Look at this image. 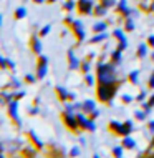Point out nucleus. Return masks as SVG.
Wrapping results in <instances>:
<instances>
[{
  "instance_id": "1",
  "label": "nucleus",
  "mask_w": 154,
  "mask_h": 158,
  "mask_svg": "<svg viewBox=\"0 0 154 158\" xmlns=\"http://www.w3.org/2000/svg\"><path fill=\"white\" fill-rule=\"evenodd\" d=\"M96 83L101 85H114V83H123L118 78V65L113 62H98L96 65Z\"/></svg>"
},
{
  "instance_id": "2",
  "label": "nucleus",
  "mask_w": 154,
  "mask_h": 158,
  "mask_svg": "<svg viewBox=\"0 0 154 158\" xmlns=\"http://www.w3.org/2000/svg\"><path fill=\"white\" fill-rule=\"evenodd\" d=\"M119 85L121 83H114V85H101L98 83L96 87V97L101 103H106V105H111L113 98L116 97V93L119 90Z\"/></svg>"
},
{
  "instance_id": "3",
  "label": "nucleus",
  "mask_w": 154,
  "mask_h": 158,
  "mask_svg": "<svg viewBox=\"0 0 154 158\" xmlns=\"http://www.w3.org/2000/svg\"><path fill=\"white\" fill-rule=\"evenodd\" d=\"M109 131L111 133H114V135H118V136H128V135H131L132 133V130H134V122L132 120H126L124 123H121V122H118V120H111L109 122Z\"/></svg>"
},
{
  "instance_id": "4",
  "label": "nucleus",
  "mask_w": 154,
  "mask_h": 158,
  "mask_svg": "<svg viewBox=\"0 0 154 158\" xmlns=\"http://www.w3.org/2000/svg\"><path fill=\"white\" fill-rule=\"evenodd\" d=\"M61 120H63V123H65V127L70 131H73V133H78V131L81 130V127H80V123H78V118H76V113L75 112H68V110H65V112L61 113Z\"/></svg>"
},
{
  "instance_id": "5",
  "label": "nucleus",
  "mask_w": 154,
  "mask_h": 158,
  "mask_svg": "<svg viewBox=\"0 0 154 158\" xmlns=\"http://www.w3.org/2000/svg\"><path fill=\"white\" fill-rule=\"evenodd\" d=\"M76 118H78V123H80L81 130L89 131V133H95V131H96V123H95V120H93L91 117H86V113L78 112V113H76Z\"/></svg>"
},
{
  "instance_id": "6",
  "label": "nucleus",
  "mask_w": 154,
  "mask_h": 158,
  "mask_svg": "<svg viewBox=\"0 0 154 158\" xmlns=\"http://www.w3.org/2000/svg\"><path fill=\"white\" fill-rule=\"evenodd\" d=\"M46 73H48V57L43 53L38 55V60H37V78L38 80H43Z\"/></svg>"
},
{
  "instance_id": "7",
  "label": "nucleus",
  "mask_w": 154,
  "mask_h": 158,
  "mask_svg": "<svg viewBox=\"0 0 154 158\" xmlns=\"http://www.w3.org/2000/svg\"><path fill=\"white\" fill-rule=\"evenodd\" d=\"M95 5V0H76V10L80 15H93Z\"/></svg>"
},
{
  "instance_id": "8",
  "label": "nucleus",
  "mask_w": 154,
  "mask_h": 158,
  "mask_svg": "<svg viewBox=\"0 0 154 158\" xmlns=\"http://www.w3.org/2000/svg\"><path fill=\"white\" fill-rule=\"evenodd\" d=\"M7 113L8 117H10V120L15 123L17 128H20V117H18V100H12L10 103L7 105Z\"/></svg>"
},
{
  "instance_id": "9",
  "label": "nucleus",
  "mask_w": 154,
  "mask_h": 158,
  "mask_svg": "<svg viewBox=\"0 0 154 158\" xmlns=\"http://www.w3.org/2000/svg\"><path fill=\"white\" fill-rule=\"evenodd\" d=\"M71 30H73L75 37H76V42L81 44V42L86 38V32H85V25L81 20H73V23H71Z\"/></svg>"
},
{
  "instance_id": "10",
  "label": "nucleus",
  "mask_w": 154,
  "mask_h": 158,
  "mask_svg": "<svg viewBox=\"0 0 154 158\" xmlns=\"http://www.w3.org/2000/svg\"><path fill=\"white\" fill-rule=\"evenodd\" d=\"M114 8H116V12L123 17V19H126V17H132V15L136 14L134 8L128 7V0H118V5L114 7Z\"/></svg>"
},
{
  "instance_id": "11",
  "label": "nucleus",
  "mask_w": 154,
  "mask_h": 158,
  "mask_svg": "<svg viewBox=\"0 0 154 158\" xmlns=\"http://www.w3.org/2000/svg\"><path fill=\"white\" fill-rule=\"evenodd\" d=\"M66 58H68V68H70V70H80L81 60L75 55V50L73 48H70L66 52Z\"/></svg>"
},
{
  "instance_id": "12",
  "label": "nucleus",
  "mask_w": 154,
  "mask_h": 158,
  "mask_svg": "<svg viewBox=\"0 0 154 158\" xmlns=\"http://www.w3.org/2000/svg\"><path fill=\"white\" fill-rule=\"evenodd\" d=\"M40 35H37V33H33L32 37H30V48H32V52L35 55H40L41 50H43V45H41V40H40Z\"/></svg>"
},
{
  "instance_id": "13",
  "label": "nucleus",
  "mask_w": 154,
  "mask_h": 158,
  "mask_svg": "<svg viewBox=\"0 0 154 158\" xmlns=\"http://www.w3.org/2000/svg\"><path fill=\"white\" fill-rule=\"evenodd\" d=\"M40 152L35 145H27L25 148H22V152H20V155L23 158H37V153Z\"/></svg>"
},
{
  "instance_id": "14",
  "label": "nucleus",
  "mask_w": 154,
  "mask_h": 158,
  "mask_svg": "<svg viewBox=\"0 0 154 158\" xmlns=\"http://www.w3.org/2000/svg\"><path fill=\"white\" fill-rule=\"evenodd\" d=\"M12 100H15V98H14V92H12V90L8 92V90L3 88V90L0 92V106H7Z\"/></svg>"
},
{
  "instance_id": "15",
  "label": "nucleus",
  "mask_w": 154,
  "mask_h": 158,
  "mask_svg": "<svg viewBox=\"0 0 154 158\" xmlns=\"http://www.w3.org/2000/svg\"><path fill=\"white\" fill-rule=\"evenodd\" d=\"M27 135H28V138H30V142H32V145H35V147L38 148V150H43V148H45L43 142H41V140H40V138H38V136H37L35 130H30Z\"/></svg>"
},
{
  "instance_id": "16",
  "label": "nucleus",
  "mask_w": 154,
  "mask_h": 158,
  "mask_svg": "<svg viewBox=\"0 0 154 158\" xmlns=\"http://www.w3.org/2000/svg\"><path fill=\"white\" fill-rule=\"evenodd\" d=\"M109 60L114 63V65H121L123 63V50H119V48H116V50H113V52L109 53Z\"/></svg>"
},
{
  "instance_id": "17",
  "label": "nucleus",
  "mask_w": 154,
  "mask_h": 158,
  "mask_svg": "<svg viewBox=\"0 0 154 158\" xmlns=\"http://www.w3.org/2000/svg\"><path fill=\"white\" fill-rule=\"evenodd\" d=\"M121 145H123V148H124V150H134V148H136V140L132 138L131 135L123 136V142H121Z\"/></svg>"
},
{
  "instance_id": "18",
  "label": "nucleus",
  "mask_w": 154,
  "mask_h": 158,
  "mask_svg": "<svg viewBox=\"0 0 154 158\" xmlns=\"http://www.w3.org/2000/svg\"><path fill=\"white\" fill-rule=\"evenodd\" d=\"M91 30H93V33H101V32H106V30H108V22H105V20H98V22L93 23Z\"/></svg>"
},
{
  "instance_id": "19",
  "label": "nucleus",
  "mask_w": 154,
  "mask_h": 158,
  "mask_svg": "<svg viewBox=\"0 0 154 158\" xmlns=\"http://www.w3.org/2000/svg\"><path fill=\"white\" fill-rule=\"evenodd\" d=\"M108 32H101V33H95V37H91L89 38V44L91 45H96V44H101V42H105V40H108Z\"/></svg>"
},
{
  "instance_id": "20",
  "label": "nucleus",
  "mask_w": 154,
  "mask_h": 158,
  "mask_svg": "<svg viewBox=\"0 0 154 158\" xmlns=\"http://www.w3.org/2000/svg\"><path fill=\"white\" fill-rule=\"evenodd\" d=\"M81 103H83V113H86V115H89L96 108V103L91 100V98H86V100H83Z\"/></svg>"
},
{
  "instance_id": "21",
  "label": "nucleus",
  "mask_w": 154,
  "mask_h": 158,
  "mask_svg": "<svg viewBox=\"0 0 154 158\" xmlns=\"http://www.w3.org/2000/svg\"><path fill=\"white\" fill-rule=\"evenodd\" d=\"M108 10H109V8H106L105 5H101V3L98 2L95 5V10H93V15H95V17H106V15H108Z\"/></svg>"
},
{
  "instance_id": "22",
  "label": "nucleus",
  "mask_w": 154,
  "mask_h": 158,
  "mask_svg": "<svg viewBox=\"0 0 154 158\" xmlns=\"http://www.w3.org/2000/svg\"><path fill=\"white\" fill-rule=\"evenodd\" d=\"M123 28H124V32H134L136 25H134L132 17H126V19H123Z\"/></svg>"
},
{
  "instance_id": "23",
  "label": "nucleus",
  "mask_w": 154,
  "mask_h": 158,
  "mask_svg": "<svg viewBox=\"0 0 154 158\" xmlns=\"http://www.w3.org/2000/svg\"><path fill=\"white\" fill-rule=\"evenodd\" d=\"M151 2L152 0H136L138 8L143 12H146V14H151Z\"/></svg>"
},
{
  "instance_id": "24",
  "label": "nucleus",
  "mask_w": 154,
  "mask_h": 158,
  "mask_svg": "<svg viewBox=\"0 0 154 158\" xmlns=\"http://www.w3.org/2000/svg\"><path fill=\"white\" fill-rule=\"evenodd\" d=\"M148 52H149V45L148 44H139L138 50H136V57H138V58H144V57H148Z\"/></svg>"
},
{
  "instance_id": "25",
  "label": "nucleus",
  "mask_w": 154,
  "mask_h": 158,
  "mask_svg": "<svg viewBox=\"0 0 154 158\" xmlns=\"http://www.w3.org/2000/svg\"><path fill=\"white\" fill-rule=\"evenodd\" d=\"M55 92H57V95H58L60 100H61V102H65V103H66V102H68V93H70V92H68L66 88H63L61 85L55 87Z\"/></svg>"
},
{
  "instance_id": "26",
  "label": "nucleus",
  "mask_w": 154,
  "mask_h": 158,
  "mask_svg": "<svg viewBox=\"0 0 154 158\" xmlns=\"http://www.w3.org/2000/svg\"><path fill=\"white\" fill-rule=\"evenodd\" d=\"M48 158H68V155L65 153V150H61V148H53V150L48 153Z\"/></svg>"
},
{
  "instance_id": "27",
  "label": "nucleus",
  "mask_w": 154,
  "mask_h": 158,
  "mask_svg": "<svg viewBox=\"0 0 154 158\" xmlns=\"http://www.w3.org/2000/svg\"><path fill=\"white\" fill-rule=\"evenodd\" d=\"M111 35H113L114 38H116L118 42H126V40H128L126 35H124V28H114Z\"/></svg>"
},
{
  "instance_id": "28",
  "label": "nucleus",
  "mask_w": 154,
  "mask_h": 158,
  "mask_svg": "<svg viewBox=\"0 0 154 158\" xmlns=\"http://www.w3.org/2000/svg\"><path fill=\"white\" fill-rule=\"evenodd\" d=\"M3 88H5V90H12V92H14V90H20V82H18V80H15V78H12V80H8V83Z\"/></svg>"
},
{
  "instance_id": "29",
  "label": "nucleus",
  "mask_w": 154,
  "mask_h": 158,
  "mask_svg": "<svg viewBox=\"0 0 154 158\" xmlns=\"http://www.w3.org/2000/svg\"><path fill=\"white\" fill-rule=\"evenodd\" d=\"M128 80L132 85H138L139 83V70H131L129 75H128Z\"/></svg>"
},
{
  "instance_id": "30",
  "label": "nucleus",
  "mask_w": 154,
  "mask_h": 158,
  "mask_svg": "<svg viewBox=\"0 0 154 158\" xmlns=\"http://www.w3.org/2000/svg\"><path fill=\"white\" fill-rule=\"evenodd\" d=\"M114 158H124V148H123V145H118V147H114L113 150H111Z\"/></svg>"
},
{
  "instance_id": "31",
  "label": "nucleus",
  "mask_w": 154,
  "mask_h": 158,
  "mask_svg": "<svg viewBox=\"0 0 154 158\" xmlns=\"http://www.w3.org/2000/svg\"><path fill=\"white\" fill-rule=\"evenodd\" d=\"M80 70L83 72V73H89V72H91V60H88V58L81 60V67H80Z\"/></svg>"
},
{
  "instance_id": "32",
  "label": "nucleus",
  "mask_w": 154,
  "mask_h": 158,
  "mask_svg": "<svg viewBox=\"0 0 154 158\" xmlns=\"http://www.w3.org/2000/svg\"><path fill=\"white\" fill-rule=\"evenodd\" d=\"M14 17H15V20H22V19H25V17H27V8H25V7H18V8L15 10Z\"/></svg>"
},
{
  "instance_id": "33",
  "label": "nucleus",
  "mask_w": 154,
  "mask_h": 158,
  "mask_svg": "<svg viewBox=\"0 0 154 158\" xmlns=\"http://www.w3.org/2000/svg\"><path fill=\"white\" fill-rule=\"evenodd\" d=\"M76 8V2L75 0H66L65 3H63V10L65 12H73Z\"/></svg>"
},
{
  "instance_id": "34",
  "label": "nucleus",
  "mask_w": 154,
  "mask_h": 158,
  "mask_svg": "<svg viewBox=\"0 0 154 158\" xmlns=\"http://www.w3.org/2000/svg\"><path fill=\"white\" fill-rule=\"evenodd\" d=\"M134 118L138 122H144L148 118V113L144 112V110H143V112H141V110H134Z\"/></svg>"
},
{
  "instance_id": "35",
  "label": "nucleus",
  "mask_w": 154,
  "mask_h": 158,
  "mask_svg": "<svg viewBox=\"0 0 154 158\" xmlns=\"http://www.w3.org/2000/svg\"><path fill=\"white\" fill-rule=\"evenodd\" d=\"M101 5H105L106 8H114L118 5V0H100Z\"/></svg>"
},
{
  "instance_id": "36",
  "label": "nucleus",
  "mask_w": 154,
  "mask_h": 158,
  "mask_svg": "<svg viewBox=\"0 0 154 158\" xmlns=\"http://www.w3.org/2000/svg\"><path fill=\"white\" fill-rule=\"evenodd\" d=\"M136 98L132 97V95H129V93H124V95H121V102L124 105H129V103H132V102H134Z\"/></svg>"
},
{
  "instance_id": "37",
  "label": "nucleus",
  "mask_w": 154,
  "mask_h": 158,
  "mask_svg": "<svg viewBox=\"0 0 154 158\" xmlns=\"http://www.w3.org/2000/svg\"><path fill=\"white\" fill-rule=\"evenodd\" d=\"M95 82H96V78H95L91 73H85V83H86L88 87H93V85H95Z\"/></svg>"
},
{
  "instance_id": "38",
  "label": "nucleus",
  "mask_w": 154,
  "mask_h": 158,
  "mask_svg": "<svg viewBox=\"0 0 154 158\" xmlns=\"http://www.w3.org/2000/svg\"><path fill=\"white\" fill-rule=\"evenodd\" d=\"M81 155V150H80V147H73L70 152H68V156L70 158H78Z\"/></svg>"
},
{
  "instance_id": "39",
  "label": "nucleus",
  "mask_w": 154,
  "mask_h": 158,
  "mask_svg": "<svg viewBox=\"0 0 154 158\" xmlns=\"http://www.w3.org/2000/svg\"><path fill=\"white\" fill-rule=\"evenodd\" d=\"M50 30H51V25H50V23H46L45 27H41V28H40V32H38V35H40L41 38H43V37H46V35L50 33Z\"/></svg>"
},
{
  "instance_id": "40",
  "label": "nucleus",
  "mask_w": 154,
  "mask_h": 158,
  "mask_svg": "<svg viewBox=\"0 0 154 158\" xmlns=\"http://www.w3.org/2000/svg\"><path fill=\"white\" fill-rule=\"evenodd\" d=\"M134 98H136V102H138V103H144V102H146V98H148V95H146V92H144V90H141Z\"/></svg>"
},
{
  "instance_id": "41",
  "label": "nucleus",
  "mask_w": 154,
  "mask_h": 158,
  "mask_svg": "<svg viewBox=\"0 0 154 158\" xmlns=\"http://www.w3.org/2000/svg\"><path fill=\"white\" fill-rule=\"evenodd\" d=\"M23 80H25V82H27V83H35L37 82V75H32V73H27V75H25L23 77Z\"/></svg>"
},
{
  "instance_id": "42",
  "label": "nucleus",
  "mask_w": 154,
  "mask_h": 158,
  "mask_svg": "<svg viewBox=\"0 0 154 158\" xmlns=\"http://www.w3.org/2000/svg\"><path fill=\"white\" fill-rule=\"evenodd\" d=\"M8 68V58L0 57V70H7Z\"/></svg>"
},
{
  "instance_id": "43",
  "label": "nucleus",
  "mask_w": 154,
  "mask_h": 158,
  "mask_svg": "<svg viewBox=\"0 0 154 158\" xmlns=\"http://www.w3.org/2000/svg\"><path fill=\"white\" fill-rule=\"evenodd\" d=\"M23 97H25V92L23 90H15L14 92V98H15V100H22Z\"/></svg>"
},
{
  "instance_id": "44",
  "label": "nucleus",
  "mask_w": 154,
  "mask_h": 158,
  "mask_svg": "<svg viewBox=\"0 0 154 158\" xmlns=\"http://www.w3.org/2000/svg\"><path fill=\"white\" fill-rule=\"evenodd\" d=\"M148 87L154 90V72H152L151 75H149V78H148Z\"/></svg>"
},
{
  "instance_id": "45",
  "label": "nucleus",
  "mask_w": 154,
  "mask_h": 158,
  "mask_svg": "<svg viewBox=\"0 0 154 158\" xmlns=\"http://www.w3.org/2000/svg\"><path fill=\"white\" fill-rule=\"evenodd\" d=\"M116 48H119V50H123V52H124V50L128 48V40L126 42H118V47Z\"/></svg>"
},
{
  "instance_id": "46",
  "label": "nucleus",
  "mask_w": 154,
  "mask_h": 158,
  "mask_svg": "<svg viewBox=\"0 0 154 158\" xmlns=\"http://www.w3.org/2000/svg\"><path fill=\"white\" fill-rule=\"evenodd\" d=\"M146 44H148L149 47H151V48H154V35H149V37H148Z\"/></svg>"
},
{
  "instance_id": "47",
  "label": "nucleus",
  "mask_w": 154,
  "mask_h": 158,
  "mask_svg": "<svg viewBox=\"0 0 154 158\" xmlns=\"http://www.w3.org/2000/svg\"><path fill=\"white\" fill-rule=\"evenodd\" d=\"M89 117H91L93 120H95V118H98V117H100V110H98V108H95L91 113H89Z\"/></svg>"
},
{
  "instance_id": "48",
  "label": "nucleus",
  "mask_w": 154,
  "mask_h": 158,
  "mask_svg": "<svg viewBox=\"0 0 154 158\" xmlns=\"http://www.w3.org/2000/svg\"><path fill=\"white\" fill-rule=\"evenodd\" d=\"M63 22H65V25H68V27H71V23H73V19H71V17H66Z\"/></svg>"
},
{
  "instance_id": "49",
  "label": "nucleus",
  "mask_w": 154,
  "mask_h": 158,
  "mask_svg": "<svg viewBox=\"0 0 154 158\" xmlns=\"http://www.w3.org/2000/svg\"><path fill=\"white\" fill-rule=\"evenodd\" d=\"M68 100H70V102H75V100H76V93L70 92V93H68Z\"/></svg>"
},
{
  "instance_id": "50",
  "label": "nucleus",
  "mask_w": 154,
  "mask_h": 158,
  "mask_svg": "<svg viewBox=\"0 0 154 158\" xmlns=\"http://www.w3.org/2000/svg\"><path fill=\"white\" fill-rule=\"evenodd\" d=\"M28 113H30V115H38V106H32Z\"/></svg>"
},
{
  "instance_id": "51",
  "label": "nucleus",
  "mask_w": 154,
  "mask_h": 158,
  "mask_svg": "<svg viewBox=\"0 0 154 158\" xmlns=\"http://www.w3.org/2000/svg\"><path fill=\"white\" fill-rule=\"evenodd\" d=\"M148 128H149V131H152V133H154V120H149Z\"/></svg>"
},
{
  "instance_id": "52",
  "label": "nucleus",
  "mask_w": 154,
  "mask_h": 158,
  "mask_svg": "<svg viewBox=\"0 0 154 158\" xmlns=\"http://www.w3.org/2000/svg\"><path fill=\"white\" fill-rule=\"evenodd\" d=\"M8 68H10V70H15V63L10 60V58H8Z\"/></svg>"
},
{
  "instance_id": "53",
  "label": "nucleus",
  "mask_w": 154,
  "mask_h": 158,
  "mask_svg": "<svg viewBox=\"0 0 154 158\" xmlns=\"http://www.w3.org/2000/svg\"><path fill=\"white\" fill-rule=\"evenodd\" d=\"M148 103H149V105H151V106H154V93H152V95H151V97H149V100H148Z\"/></svg>"
},
{
  "instance_id": "54",
  "label": "nucleus",
  "mask_w": 154,
  "mask_h": 158,
  "mask_svg": "<svg viewBox=\"0 0 154 158\" xmlns=\"http://www.w3.org/2000/svg\"><path fill=\"white\" fill-rule=\"evenodd\" d=\"M32 2H33V3H38V5H40V3H45L46 0H32Z\"/></svg>"
},
{
  "instance_id": "55",
  "label": "nucleus",
  "mask_w": 154,
  "mask_h": 158,
  "mask_svg": "<svg viewBox=\"0 0 154 158\" xmlns=\"http://www.w3.org/2000/svg\"><path fill=\"white\" fill-rule=\"evenodd\" d=\"M86 58H88V60H93V58H95V53H93V52H91V53H88V57H86Z\"/></svg>"
},
{
  "instance_id": "56",
  "label": "nucleus",
  "mask_w": 154,
  "mask_h": 158,
  "mask_svg": "<svg viewBox=\"0 0 154 158\" xmlns=\"http://www.w3.org/2000/svg\"><path fill=\"white\" fill-rule=\"evenodd\" d=\"M80 143H81V145H85V143H86V140H85L83 136H80Z\"/></svg>"
},
{
  "instance_id": "57",
  "label": "nucleus",
  "mask_w": 154,
  "mask_h": 158,
  "mask_svg": "<svg viewBox=\"0 0 154 158\" xmlns=\"http://www.w3.org/2000/svg\"><path fill=\"white\" fill-rule=\"evenodd\" d=\"M149 147H154V136L151 138V143H149Z\"/></svg>"
},
{
  "instance_id": "58",
  "label": "nucleus",
  "mask_w": 154,
  "mask_h": 158,
  "mask_svg": "<svg viewBox=\"0 0 154 158\" xmlns=\"http://www.w3.org/2000/svg\"><path fill=\"white\" fill-rule=\"evenodd\" d=\"M0 153H3V145L0 143Z\"/></svg>"
},
{
  "instance_id": "59",
  "label": "nucleus",
  "mask_w": 154,
  "mask_h": 158,
  "mask_svg": "<svg viewBox=\"0 0 154 158\" xmlns=\"http://www.w3.org/2000/svg\"><path fill=\"white\" fill-rule=\"evenodd\" d=\"M93 158H101V156L98 155V153H95V155H93Z\"/></svg>"
},
{
  "instance_id": "60",
  "label": "nucleus",
  "mask_w": 154,
  "mask_h": 158,
  "mask_svg": "<svg viewBox=\"0 0 154 158\" xmlns=\"http://www.w3.org/2000/svg\"><path fill=\"white\" fill-rule=\"evenodd\" d=\"M151 60L154 62V50H152V53H151Z\"/></svg>"
},
{
  "instance_id": "61",
  "label": "nucleus",
  "mask_w": 154,
  "mask_h": 158,
  "mask_svg": "<svg viewBox=\"0 0 154 158\" xmlns=\"http://www.w3.org/2000/svg\"><path fill=\"white\" fill-rule=\"evenodd\" d=\"M2 20H3V17H2V15H0V27H2Z\"/></svg>"
},
{
  "instance_id": "62",
  "label": "nucleus",
  "mask_w": 154,
  "mask_h": 158,
  "mask_svg": "<svg viewBox=\"0 0 154 158\" xmlns=\"http://www.w3.org/2000/svg\"><path fill=\"white\" fill-rule=\"evenodd\" d=\"M46 2H50V3H53V2H57V0H46Z\"/></svg>"
}]
</instances>
